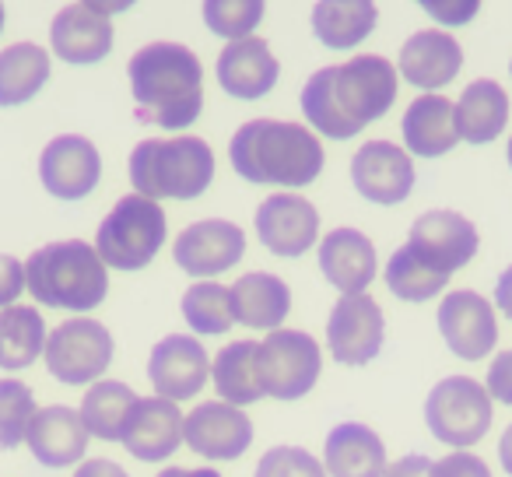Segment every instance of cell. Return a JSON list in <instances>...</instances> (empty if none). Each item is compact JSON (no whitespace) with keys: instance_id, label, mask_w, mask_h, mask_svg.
I'll use <instances>...</instances> for the list:
<instances>
[{"instance_id":"cell-12","label":"cell","mask_w":512,"mask_h":477,"mask_svg":"<svg viewBox=\"0 0 512 477\" xmlns=\"http://www.w3.org/2000/svg\"><path fill=\"white\" fill-rule=\"evenodd\" d=\"M386 323L383 309L369 295H344L337 299L334 313L327 320L330 355L341 365H369L383 351Z\"/></svg>"},{"instance_id":"cell-17","label":"cell","mask_w":512,"mask_h":477,"mask_svg":"<svg viewBox=\"0 0 512 477\" xmlns=\"http://www.w3.org/2000/svg\"><path fill=\"white\" fill-rule=\"evenodd\" d=\"M439 330L446 348L463 362H477V358L491 355L498 341V323L495 309L484 295L460 288V292L446 295L439 306Z\"/></svg>"},{"instance_id":"cell-39","label":"cell","mask_w":512,"mask_h":477,"mask_svg":"<svg viewBox=\"0 0 512 477\" xmlns=\"http://www.w3.org/2000/svg\"><path fill=\"white\" fill-rule=\"evenodd\" d=\"M432 477H491L488 463L474 453H453L432 463Z\"/></svg>"},{"instance_id":"cell-22","label":"cell","mask_w":512,"mask_h":477,"mask_svg":"<svg viewBox=\"0 0 512 477\" xmlns=\"http://www.w3.org/2000/svg\"><path fill=\"white\" fill-rule=\"evenodd\" d=\"M25 442H29L32 456H36L43 467H74V463L85 460L88 432L74 407L53 404V407L36 411Z\"/></svg>"},{"instance_id":"cell-19","label":"cell","mask_w":512,"mask_h":477,"mask_svg":"<svg viewBox=\"0 0 512 477\" xmlns=\"http://www.w3.org/2000/svg\"><path fill=\"white\" fill-rule=\"evenodd\" d=\"M183 442L207 460H239L253 442V421L225 400H204L183 421Z\"/></svg>"},{"instance_id":"cell-21","label":"cell","mask_w":512,"mask_h":477,"mask_svg":"<svg viewBox=\"0 0 512 477\" xmlns=\"http://www.w3.org/2000/svg\"><path fill=\"white\" fill-rule=\"evenodd\" d=\"M278 74L281 64L264 39L249 36L242 43H228L218 57V85L242 102L264 99L278 85Z\"/></svg>"},{"instance_id":"cell-40","label":"cell","mask_w":512,"mask_h":477,"mask_svg":"<svg viewBox=\"0 0 512 477\" xmlns=\"http://www.w3.org/2000/svg\"><path fill=\"white\" fill-rule=\"evenodd\" d=\"M25 288V264L0 253V309H11Z\"/></svg>"},{"instance_id":"cell-10","label":"cell","mask_w":512,"mask_h":477,"mask_svg":"<svg viewBox=\"0 0 512 477\" xmlns=\"http://www.w3.org/2000/svg\"><path fill=\"white\" fill-rule=\"evenodd\" d=\"M407 246L418 253L421 264L435 274L449 278L453 271L467 267L477 253V228L456 211H428L411 225Z\"/></svg>"},{"instance_id":"cell-37","label":"cell","mask_w":512,"mask_h":477,"mask_svg":"<svg viewBox=\"0 0 512 477\" xmlns=\"http://www.w3.org/2000/svg\"><path fill=\"white\" fill-rule=\"evenodd\" d=\"M32 418H36L32 386L18 379H0V449H15L18 442H25Z\"/></svg>"},{"instance_id":"cell-14","label":"cell","mask_w":512,"mask_h":477,"mask_svg":"<svg viewBox=\"0 0 512 477\" xmlns=\"http://www.w3.org/2000/svg\"><path fill=\"white\" fill-rule=\"evenodd\" d=\"M211 376V358L204 344L190 334H169L151 348L148 379L162 400H190L200 393V386Z\"/></svg>"},{"instance_id":"cell-36","label":"cell","mask_w":512,"mask_h":477,"mask_svg":"<svg viewBox=\"0 0 512 477\" xmlns=\"http://www.w3.org/2000/svg\"><path fill=\"white\" fill-rule=\"evenodd\" d=\"M204 22L214 36L228 39V43H242L264 22V4L260 0H207Z\"/></svg>"},{"instance_id":"cell-32","label":"cell","mask_w":512,"mask_h":477,"mask_svg":"<svg viewBox=\"0 0 512 477\" xmlns=\"http://www.w3.org/2000/svg\"><path fill=\"white\" fill-rule=\"evenodd\" d=\"M256 355H260V344L256 341H232L228 348L218 351V358L211 365V376L225 404L246 407L264 397L260 376H256Z\"/></svg>"},{"instance_id":"cell-42","label":"cell","mask_w":512,"mask_h":477,"mask_svg":"<svg viewBox=\"0 0 512 477\" xmlns=\"http://www.w3.org/2000/svg\"><path fill=\"white\" fill-rule=\"evenodd\" d=\"M421 8H425L428 15L439 18V22H446V25H463V22H470V18L477 15L474 0H467V4H439V0H425Z\"/></svg>"},{"instance_id":"cell-4","label":"cell","mask_w":512,"mask_h":477,"mask_svg":"<svg viewBox=\"0 0 512 477\" xmlns=\"http://www.w3.org/2000/svg\"><path fill=\"white\" fill-rule=\"evenodd\" d=\"M25 285H29L32 299L43 306L88 313L106 299L109 274L95 246L81 243V239H67V243L39 246L25 260Z\"/></svg>"},{"instance_id":"cell-11","label":"cell","mask_w":512,"mask_h":477,"mask_svg":"<svg viewBox=\"0 0 512 477\" xmlns=\"http://www.w3.org/2000/svg\"><path fill=\"white\" fill-rule=\"evenodd\" d=\"M246 253V235L235 221L225 218H207L193 221L190 228H183L172 246L179 271H186L190 278H214L221 271H232Z\"/></svg>"},{"instance_id":"cell-27","label":"cell","mask_w":512,"mask_h":477,"mask_svg":"<svg viewBox=\"0 0 512 477\" xmlns=\"http://www.w3.org/2000/svg\"><path fill=\"white\" fill-rule=\"evenodd\" d=\"M456 106L442 95H421L404 113V144L411 155L442 158L456 148Z\"/></svg>"},{"instance_id":"cell-15","label":"cell","mask_w":512,"mask_h":477,"mask_svg":"<svg viewBox=\"0 0 512 477\" xmlns=\"http://www.w3.org/2000/svg\"><path fill=\"white\" fill-rule=\"evenodd\" d=\"M113 8L67 4L50 25V46L64 64H99L113 50Z\"/></svg>"},{"instance_id":"cell-44","label":"cell","mask_w":512,"mask_h":477,"mask_svg":"<svg viewBox=\"0 0 512 477\" xmlns=\"http://www.w3.org/2000/svg\"><path fill=\"white\" fill-rule=\"evenodd\" d=\"M74 477H130V474L120 467V463L95 456V460H85V463H81V467L74 470Z\"/></svg>"},{"instance_id":"cell-41","label":"cell","mask_w":512,"mask_h":477,"mask_svg":"<svg viewBox=\"0 0 512 477\" xmlns=\"http://www.w3.org/2000/svg\"><path fill=\"white\" fill-rule=\"evenodd\" d=\"M484 390H488V397H495L512 407V351H502V355L491 362L488 386H484Z\"/></svg>"},{"instance_id":"cell-9","label":"cell","mask_w":512,"mask_h":477,"mask_svg":"<svg viewBox=\"0 0 512 477\" xmlns=\"http://www.w3.org/2000/svg\"><path fill=\"white\" fill-rule=\"evenodd\" d=\"M46 369L64 386L95 383L113 362V337L99 320L74 316L46 337Z\"/></svg>"},{"instance_id":"cell-23","label":"cell","mask_w":512,"mask_h":477,"mask_svg":"<svg viewBox=\"0 0 512 477\" xmlns=\"http://www.w3.org/2000/svg\"><path fill=\"white\" fill-rule=\"evenodd\" d=\"M320 271L337 292L365 295L376 278V246L358 228H334L320 243Z\"/></svg>"},{"instance_id":"cell-2","label":"cell","mask_w":512,"mask_h":477,"mask_svg":"<svg viewBox=\"0 0 512 477\" xmlns=\"http://www.w3.org/2000/svg\"><path fill=\"white\" fill-rule=\"evenodd\" d=\"M130 92L134 116L165 130H186L204 109V67L190 46L151 43L130 57Z\"/></svg>"},{"instance_id":"cell-3","label":"cell","mask_w":512,"mask_h":477,"mask_svg":"<svg viewBox=\"0 0 512 477\" xmlns=\"http://www.w3.org/2000/svg\"><path fill=\"white\" fill-rule=\"evenodd\" d=\"M232 169L256 186H309L323 172V144L302 123L249 120L235 130Z\"/></svg>"},{"instance_id":"cell-31","label":"cell","mask_w":512,"mask_h":477,"mask_svg":"<svg viewBox=\"0 0 512 477\" xmlns=\"http://www.w3.org/2000/svg\"><path fill=\"white\" fill-rule=\"evenodd\" d=\"M46 351V323L39 309H0V369L22 372Z\"/></svg>"},{"instance_id":"cell-20","label":"cell","mask_w":512,"mask_h":477,"mask_svg":"<svg viewBox=\"0 0 512 477\" xmlns=\"http://www.w3.org/2000/svg\"><path fill=\"white\" fill-rule=\"evenodd\" d=\"M183 421H186L183 411H179L172 400H162V397L137 400L120 442L137 460L162 463L183 446Z\"/></svg>"},{"instance_id":"cell-29","label":"cell","mask_w":512,"mask_h":477,"mask_svg":"<svg viewBox=\"0 0 512 477\" xmlns=\"http://www.w3.org/2000/svg\"><path fill=\"white\" fill-rule=\"evenodd\" d=\"M137 393L130 390L127 383H116V379H102V383H92L81 400V425L92 439L102 442H120L123 432H127V421L137 407Z\"/></svg>"},{"instance_id":"cell-35","label":"cell","mask_w":512,"mask_h":477,"mask_svg":"<svg viewBox=\"0 0 512 477\" xmlns=\"http://www.w3.org/2000/svg\"><path fill=\"white\" fill-rule=\"evenodd\" d=\"M183 320L190 323L197 334H225L232 327V295L228 288L214 285V281H200V285L186 288L183 295Z\"/></svg>"},{"instance_id":"cell-8","label":"cell","mask_w":512,"mask_h":477,"mask_svg":"<svg viewBox=\"0 0 512 477\" xmlns=\"http://www.w3.org/2000/svg\"><path fill=\"white\" fill-rule=\"evenodd\" d=\"M323 369L320 344L306 330H271L256 355V376L264 397L299 400L316 386Z\"/></svg>"},{"instance_id":"cell-13","label":"cell","mask_w":512,"mask_h":477,"mask_svg":"<svg viewBox=\"0 0 512 477\" xmlns=\"http://www.w3.org/2000/svg\"><path fill=\"white\" fill-rule=\"evenodd\" d=\"M39 179L57 200H85L102 179V158L88 137L60 134L39 155Z\"/></svg>"},{"instance_id":"cell-26","label":"cell","mask_w":512,"mask_h":477,"mask_svg":"<svg viewBox=\"0 0 512 477\" xmlns=\"http://www.w3.org/2000/svg\"><path fill=\"white\" fill-rule=\"evenodd\" d=\"M232 316L242 327L253 330H278L285 323V316L292 313V292L278 274H242L232 288Z\"/></svg>"},{"instance_id":"cell-18","label":"cell","mask_w":512,"mask_h":477,"mask_svg":"<svg viewBox=\"0 0 512 477\" xmlns=\"http://www.w3.org/2000/svg\"><path fill=\"white\" fill-rule=\"evenodd\" d=\"M256 235L274 257H302L320 235V214L299 193H274L256 207Z\"/></svg>"},{"instance_id":"cell-25","label":"cell","mask_w":512,"mask_h":477,"mask_svg":"<svg viewBox=\"0 0 512 477\" xmlns=\"http://www.w3.org/2000/svg\"><path fill=\"white\" fill-rule=\"evenodd\" d=\"M323 467L330 477H383L386 474V446L369 425L344 421L327 435Z\"/></svg>"},{"instance_id":"cell-34","label":"cell","mask_w":512,"mask_h":477,"mask_svg":"<svg viewBox=\"0 0 512 477\" xmlns=\"http://www.w3.org/2000/svg\"><path fill=\"white\" fill-rule=\"evenodd\" d=\"M446 281L449 278H442V274H435L428 264H421L418 253H414L407 243L400 246V250L390 257V264H386V288L404 302L435 299V295L446 288Z\"/></svg>"},{"instance_id":"cell-49","label":"cell","mask_w":512,"mask_h":477,"mask_svg":"<svg viewBox=\"0 0 512 477\" xmlns=\"http://www.w3.org/2000/svg\"><path fill=\"white\" fill-rule=\"evenodd\" d=\"M509 165H512V137H509Z\"/></svg>"},{"instance_id":"cell-16","label":"cell","mask_w":512,"mask_h":477,"mask_svg":"<svg viewBox=\"0 0 512 477\" xmlns=\"http://www.w3.org/2000/svg\"><path fill=\"white\" fill-rule=\"evenodd\" d=\"M351 183L372 204H404L414 190V162L390 141H369L351 158Z\"/></svg>"},{"instance_id":"cell-38","label":"cell","mask_w":512,"mask_h":477,"mask_svg":"<svg viewBox=\"0 0 512 477\" xmlns=\"http://www.w3.org/2000/svg\"><path fill=\"white\" fill-rule=\"evenodd\" d=\"M256 477H327V467L309 449L299 446H274L260 456Z\"/></svg>"},{"instance_id":"cell-5","label":"cell","mask_w":512,"mask_h":477,"mask_svg":"<svg viewBox=\"0 0 512 477\" xmlns=\"http://www.w3.org/2000/svg\"><path fill=\"white\" fill-rule=\"evenodd\" d=\"M214 151L200 137H148L130 151V183L148 200H193L211 186Z\"/></svg>"},{"instance_id":"cell-45","label":"cell","mask_w":512,"mask_h":477,"mask_svg":"<svg viewBox=\"0 0 512 477\" xmlns=\"http://www.w3.org/2000/svg\"><path fill=\"white\" fill-rule=\"evenodd\" d=\"M495 306L502 309V313L512 320V267H505L502 278H498V285H495Z\"/></svg>"},{"instance_id":"cell-33","label":"cell","mask_w":512,"mask_h":477,"mask_svg":"<svg viewBox=\"0 0 512 477\" xmlns=\"http://www.w3.org/2000/svg\"><path fill=\"white\" fill-rule=\"evenodd\" d=\"M50 81V53L36 43H18L0 53V106H22Z\"/></svg>"},{"instance_id":"cell-48","label":"cell","mask_w":512,"mask_h":477,"mask_svg":"<svg viewBox=\"0 0 512 477\" xmlns=\"http://www.w3.org/2000/svg\"><path fill=\"white\" fill-rule=\"evenodd\" d=\"M4 18L8 15H4V4H0V32H4Z\"/></svg>"},{"instance_id":"cell-1","label":"cell","mask_w":512,"mask_h":477,"mask_svg":"<svg viewBox=\"0 0 512 477\" xmlns=\"http://www.w3.org/2000/svg\"><path fill=\"white\" fill-rule=\"evenodd\" d=\"M397 102V67L386 57H355L344 67H320L302 88V113L313 130L348 141Z\"/></svg>"},{"instance_id":"cell-46","label":"cell","mask_w":512,"mask_h":477,"mask_svg":"<svg viewBox=\"0 0 512 477\" xmlns=\"http://www.w3.org/2000/svg\"><path fill=\"white\" fill-rule=\"evenodd\" d=\"M498 460H502L505 474H512V425L502 432V439H498Z\"/></svg>"},{"instance_id":"cell-30","label":"cell","mask_w":512,"mask_h":477,"mask_svg":"<svg viewBox=\"0 0 512 477\" xmlns=\"http://www.w3.org/2000/svg\"><path fill=\"white\" fill-rule=\"evenodd\" d=\"M376 4L369 0H320L313 8V32L327 50H351L376 29Z\"/></svg>"},{"instance_id":"cell-24","label":"cell","mask_w":512,"mask_h":477,"mask_svg":"<svg viewBox=\"0 0 512 477\" xmlns=\"http://www.w3.org/2000/svg\"><path fill=\"white\" fill-rule=\"evenodd\" d=\"M460 67L463 50L446 32H414L404 43V50H400V74L414 88H425V95L449 85L460 74Z\"/></svg>"},{"instance_id":"cell-47","label":"cell","mask_w":512,"mask_h":477,"mask_svg":"<svg viewBox=\"0 0 512 477\" xmlns=\"http://www.w3.org/2000/svg\"><path fill=\"white\" fill-rule=\"evenodd\" d=\"M158 477H221L218 470L211 467H197V470H186V467H165Z\"/></svg>"},{"instance_id":"cell-6","label":"cell","mask_w":512,"mask_h":477,"mask_svg":"<svg viewBox=\"0 0 512 477\" xmlns=\"http://www.w3.org/2000/svg\"><path fill=\"white\" fill-rule=\"evenodd\" d=\"M165 243V211L141 193H127L113 204L95 235V253L116 271H144Z\"/></svg>"},{"instance_id":"cell-7","label":"cell","mask_w":512,"mask_h":477,"mask_svg":"<svg viewBox=\"0 0 512 477\" xmlns=\"http://www.w3.org/2000/svg\"><path fill=\"white\" fill-rule=\"evenodd\" d=\"M491 418H495V411H491L488 390L470 376L442 379L425 397L428 432L446 446L467 449L481 442L491 428Z\"/></svg>"},{"instance_id":"cell-28","label":"cell","mask_w":512,"mask_h":477,"mask_svg":"<svg viewBox=\"0 0 512 477\" xmlns=\"http://www.w3.org/2000/svg\"><path fill=\"white\" fill-rule=\"evenodd\" d=\"M509 123V99L505 88L491 78H481L463 88L456 102V134L470 144H491Z\"/></svg>"},{"instance_id":"cell-43","label":"cell","mask_w":512,"mask_h":477,"mask_svg":"<svg viewBox=\"0 0 512 477\" xmlns=\"http://www.w3.org/2000/svg\"><path fill=\"white\" fill-rule=\"evenodd\" d=\"M432 463L435 460H428V456L411 453V456H404V460L393 463V467H386L383 477H432Z\"/></svg>"}]
</instances>
